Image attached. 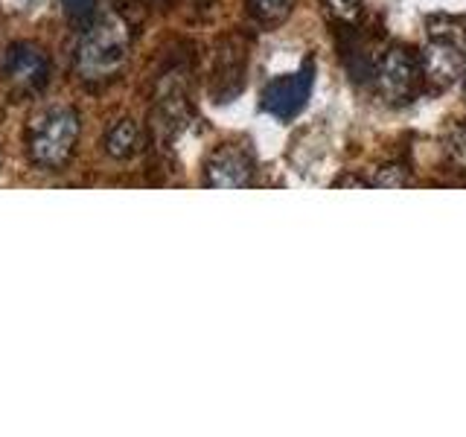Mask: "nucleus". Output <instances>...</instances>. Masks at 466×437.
I'll return each instance as SVG.
<instances>
[{
  "label": "nucleus",
  "instance_id": "1",
  "mask_svg": "<svg viewBox=\"0 0 466 437\" xmlns=\"http://www.w3.org/2000/svg\"><path fill=\"white\" fill-rule=\"evenodd\" d=\"M131 53V29L120 15H102L85 26L73 50V70L87 85L116 79Z\"/></svg>",
  "mask_w": 466,
  "mask_h": 437
},
{
  "label": "nucleus",
  "instance_id": "2",
  "mask_svg": "<svg viewBox=\"0 0 466 437\" xmlns=\"http://www.w3.org/2000/svg\"><path fill=\"white\" fill-rule=\"evenodd\" d=\"M79 114L67 106H56L35 117L26 135V152L35 167L47 172H62L79 143Z\"/></svg>",
  "mask_w": 466,
  "mask_h": 437
},
{
  "label": "nucleus",
  "instance_id": "3",
  "mask_svg": "<svg viewBox=\"0 0 466 437\" xmlns=\"http://www.w3.org/2000/svg\"><path fill=\"white\" fill-rule=\"evenodd\" d=\"M422 73L441 87L455 85L466 73V29L431 26L422 44Z\"/></svg>",
  "mask_w": 466,
  "mask_h": 437
},
{
  "label": "nucleus",
  "instance_id": "4",
  "mask_svg": "<svg viewBox=\"0 0 466 437\" xmlns=\"http://www.w3.org/2000/svg\"><path fill=\"white\" fill-rule=\"evenodd\" d=\"M4 76L21 94H41L50 85V58L29 41L12 44L4 56Z\"/></svg>",
  "mask_w": 466,
  "mask_h": 437
},
{
  "label": "nucleus",
  "instance_id": "5",
  "mask_svg": "<svg viewBox=\"0 0 466 437\" xmlns=\"http://www.w3.org/2000/svg\"><path fill=\"white\" fill-rule=\"evenodd\" d=\"M312 94V67H303L291 76H277L262 87V111L277 120H291Z\"/></svg>",
  "mask_w": 466,
  "mask_h": 437
},
{
  "label": "nucleus",
  "instance_id": "6",
  "mask_svg": "<svg viewBox=\"0 0 466 437\" xmlns=\"http://www.w3.org/2000/svg\"><path fill=\"white\" fill-rule=\"evenodd\" d=\"M254 181V160L242 146H222L216 149L204 167V187L210 189H242Z\"/></svg>",
  "mask_w": 466,
  "mask_h": 437
},
{
  "label": "nucleus",
  "instance_id": "7",
  "mask_svg": "<svg viewBox=\"0 0 466 437\" xmlns=\"http://www.w3.org/2000/svg\"><path fill=\"white\" fill-rule=\"evenodd\" d=\"M414 85H417V65H414V56L402 50V47H390L382 62L376 67V87L382 99L400 106L408 97L414 94Z\"/></svg>",
  "mask_w": 466,
  "mask_h": 437
},
{
  "label": "nucleus",
  "instance_id": "8",
  "mask_svg": "<svg viewBox=\"0 0 466 437\" xmlns=\"http://www.w3.org/2000/svg\"><path fill=\"white\" fill-rule=\"evenodd\" d=\"M137 143H140V128L135 120H116L108 126L106 137H102V146H106V152L114 158V160H128L131 155L137 152Z\"/></svg>",
  "mask_w": 466,
  "mask_h": 437
},
{
  "label": "nucleus",
  "instance_id": "9",
  "mask_svg": "<svg viewBox=\"0 0 466 437\" xmlns=\"http://www.w3.org/2000/svg\"><path fill=\"white\" fill-rule=\"evenodd\" d=\"M446 158L451 167H458V172H466V123H458L446 135Z\"/></svg>",
  "mask_w": 466,
  "mask_h": 437
},
{
  "label": "nucleus",
  "instance_id": "10",
  "mask_svg": "<svg viewBox=\"0 0 466 437\" xmlns=\"http://www.w3.org/2000/svg\"><path fill=\"white\" fill-rule=\"evenodd\" d=\"M248 6L259 21H283L295 6V0H248Z\"/></svg>",
  "mask_w": 466,
  "mask_h": 437
},
{
  "label": "nucleus",
  "instance_id": "11",
  "mask_svg": "<svg viewBox=\"0 0 466 437\" xmlns=\"http://www.w3.org/2000/svg\"><path fill=\"white\" fill-rule=\"evenodd\" d=\"M62 6H65L67 18L73 24H82V26L91 24L94 15H96V0H62Z\"/></svg>",
  "mask_w": 466,
  "mask_h": 437
},
{
  "label": "nucleus",
  "instance_id": "12",
  "mask_svg": "<svg viewBox=\"0 0 466 437\" xmlns=\"http://www.w3.org/2000/svg\"><path fill=\"white\" fill-rule=\"evenodd\" d=\"M370 184L373 187H405L408 172H405V167H385V169H379V175Z\"/></svg>",
  "mask_w": 466,
  "mask_h": 437
},
{
  "label": "nucleus",
  "instance_id": "13",
  "mask_svg": "<svg viewBox=\"0 0 466 437\" xmlns=\"http://www.w3.org/2000/svg\"><path fill=\"white\" fill-rule=\"evenodd\" d=\"M327 6L339 21H356L361 12V0H327Z\"/></svg>",
  "mask_w": 466,
  "mask_h": 437
}]
</instances>
